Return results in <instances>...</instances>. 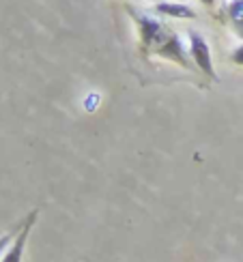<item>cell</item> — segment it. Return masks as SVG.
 <instances>
[{
    "mask_svg": "<svg viewBox=\"0 0 243 262\" xmlns=\"http://www.w3.org/2000/svg\"><path fill=\"white\" fill-rule=\"evenodd\" d=\"M202 5H215V0H200Z\"/></svg>",
    "mask_w": 243,
    "mask_h": 262,
    "instance_id": "obj_8",
    "label": "cell"
},
{
    "mask_svg": "<svg viewBox=\"0 0 243 262\" xmlns=\"http://www.w3.org/2000/svg\"><path fill=\"white\" fill-rule=\"evenodd\" d=\"M157 11L161 15L176 17V19H190L196 15L190 7L183 5V3H161V5H157Z\"/></svg>",
    "mask_w": 243,
    "mask_h": 262,
    "instance_id": "obj_4",
    "label": "cell"
},
{
    "mask_svg": "<svg viewBox=\"0 0 243 262\" xmlns=\"http://www.w3.org/2000/svg\"><path fill=\"white\" fill-rule=\"evenodd\" d=\"M230 58H233L235 64H241V67H243V46H239V48L233 52V56H230Z\"/></svg>",
    "mask_w": 243,
    "mask_h": 262,
    "instance_id": "obj_6",
    "label": "cell"
},
{
    "mask_svg": "<svg viewBox=\"0 0 243 262\" xmlns=\"http://www.w3.org/2000/svg\"><path fill=\"white\" fill-rule=\"evenodd\" d=\"M35 220V215H30V220L24 224V228H22V232L17 234V238L13 243H11V247L5 252L3 260L0 262H22V256H24V247H26V238H28V232H30V228H32V222Z\"/></svg>",
    "mask_w": 243,
    "mask_h": 262,
    "instance_id": "obj_3",
    "label": "cell"
},
{
    "mask_svg": "<svg viewBox=\"0 0 243 262\" xmlns=\"http://www.w3.org/2000/svg\"><path fill=\"white\" fill-rule=\"evenodd\" d=\"M138 24H140V39H142L145 50H149L153 54H159V56L168 58L172 62H179L183 67H190L179 37H176L168 26L161 24L157 19H151L147 15H140Z\"/></svg>",
    "mask_w": 243,
    "mask_h": 262,
    "instance_id": "obj_1",
    "label": "cell"
},
{
    "mask_svg": "<svg viewBox=\"0 0 243 262\" xmlns=\"http://www.w3.org/2000/svg\"><path fill=\"white\" fill-rule=\"evenodd\" d=\"M11 243V234H5V236H0V256L5 254V249H7V245Z\"/></svg>",
    "mask_w": 243,
    "mask_h": 262,
    "instance_id": "obj_7",
    "label": "cell"
},
{
    "mask_svg": "<svg viewBox=\"0 0 243 262\" xmlns=\"http://www.w3.org/2000/svg\"><path fill=\"white\" fill-rule=\"evenodd\" d=\"M228 17H230L233 30L243 39V0H233L228 5Z\"/></svg>",
    "mask_w": 243,
    "mask_h": 262,
    "instance_id": "obj_5",
    "label": "cell"
},
{
    "mask_svg": "<svg viewBox=\"0 0 243 262\" xmlns=\"http://www.w3.org/2000/svg\"><path fill=\"white\" fill-rule=\"evenodd\" d=\"M190 52H192V58L194 62L200 67V71H205L207 75H211V78H215V71H213V60H211V50H209L207 41L196 35V32H192L190 37Z\"/></svg>",
    "mask_w": 243,
    "mask_h": 262,
    "instance_id": "obj_2",
    "label": "cell"
}]
</instances>
